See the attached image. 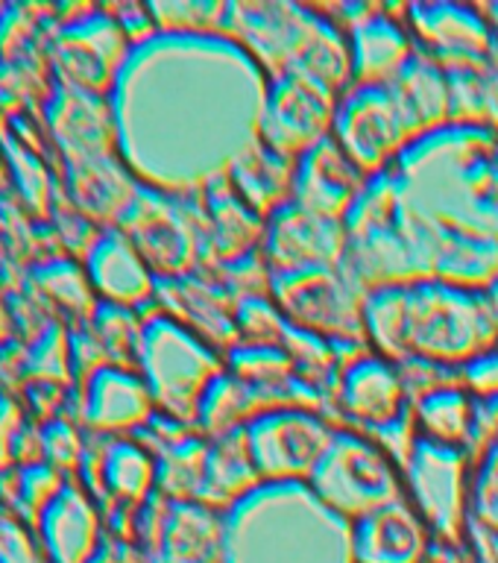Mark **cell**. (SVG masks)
I'll list each match as a JSON object with an SVG mask.
<instances>
[{
    "mask_svg": "<svg viewBox=\"0 0 498 563\" xmlns=\"http://www.w3.org/2000/svg\"><path fill=\"white\" fill-rule=\"evenodd\" d=\"M466 540L473 545L478 563H498V531H484V528L469 526Z\"/></svg>",
    "mask_w": 498,
    "mask_h": 563,
    "instance_id": "50",
    "label": "cell"
},
{
    "mask_svg": "<svg viewBox=\"0 0 498 563\" xmlns=\"http://www.w3.org/2000/svg\"><path fill=\"white\" fill-rule=\"evenodd\" d=\"M457 382L473 399H493L498 396V341L478 358L457 369Z\"/></svg>",
    "mask_w": 498,
    "mask_h": 563,
    "instance_id": "45",
    "label": "cell"
},
{
    "mask_svg": "<svg viewBox=\"0 0 498 563\" xmlns=\"http://www.w3.org/2000/svg\"><path fill=\"white\" fill-rule=\"evenodd\" d=\"M270 77L229 35L132 47L112 91L121 156L141 185L197 197L258 141Z\"/></svg>",
    "mask_w": 498,
    "mask_h": 563,
    "instance_id": "1",
    "label": "cell"
},
{
    "mask_svg": "<svg viewBox=\"0 0 498 563\" xmlns=\"http://www.w3.org/2000/svg\"><path fill=\"white\" fill-rule=\"evenodd\" d=\"M33 288L47 297L53 306L62 311V320L68 325L91 323L100 297H97L91 276L86 271V262L74 255H56L47 262H38L30 273Z\"/></svg>",
    "mask_w": 498,
    "mask_h": 563,
    "instance_id": "35",
    "label": "cell"
},
{
    "mask_svg": "<svg viewBox=\"0 0 498 563\" xmlns=\"http://www.w3.org/2000/svg\"><path fill=\"white\" fill-rule=\"evenodd\" d=\"M413 141L452 126V74L417 53L390 82Z\"/></svg>",
    "mask_w": 498,
    "mask_h": 563,
    "instance_id": "31",
    "label": "cell"
},
{
    "mask_svg": "<svg viewBox=\"0 0 498 563\" xmlns=\"http://www.w3.org/2000/svg\"><path fill=\"white\" fill-rule=\"evenodd\" d=\"M26 376L33 382L74 387V358H70V325L65 320H51L33 346L26 350Z\"/></svg>",
    "mask_w": 498,
    "mask_h": 563,
    "instance_id": "39",
    "label": "cell"
},
{
    "mask_svg": "<svg viewBox=\"0 0 498 563\" xmlns=\"http://www.w3.org/2000/svg\"><path fill=\"white\" fill-rule=\"evenodd\" d=\"M9 183V174H7V158H3V153H0V191L7 188Z\"/></svg>",
    "mask_w": 498,
    "mask_h": 563,
    "instance_id": "52",
    "label": "cell"
},
{
    "mask_svg": "<svg viewBox=\"0 0 498 563\" xmlns=\"http://www.w3.org/2000/svg\"><path fill=\"white\" fill-rule=\"evenodd\" d=\"M86 271L100 302L139 311L156 302V273L150 271L135 244L118 227L100 232L97 244L86 255Z\"/></svg>",
    "mask_w": 498,
    "mask_h": 563,
    "instance_id": "27",
    "label": "cell"
},
{
    "mask_svg": "<svg viewBox=\"0 0 498 563\" xmlns=\"http://www.w3.org/2000/svg\"><path fill=\"white\" fill-rule=\"evenodd\" d=\"M332 139L367 176L394 170L399 156L413 144L390 86H352L341 95Z\"/></svg>",
    "mask_w": 498,
    "mask_h": 563,
    "instance_id": "13",
    "label": "cell"
},
{
    "mask_svg": "<svg viewBox=\"0 0 498 563\" xmlns=\"http://www.w3.org/2000/svg\"><path fill=\"white\" fill-rule=\"evenodd\" d=\"M26 426L15 396L0 394V470L15 466V440Z\"/></svg>",
    "mask_w": 498,
    "mask_h": 563,
    "instance_id": "48",
    "label": "cell"
},
{
    "mask_svg": "<svg viewBox=\"0 0 498 563\" xmlns=\"http://www.w3.org/2000/svg\"><path fill=\"white\" fill-rule=\"evenodd\" d=\"M156 279L188 276L202 258V209L197 197L158 191L141 185L130 209L118 223Z\"/></svg>",
    "mask_w": 498,
    "mask_h": 563,
    "instance_id": "9",
    "label": "cell"
},
{
    "mask_svg": "<svg viewBox=\"0 0 498 563\" xmlns=\"http://www.w3.org/2000/svg\"><path fill=\"white\" fill-rule=\"evenodd\" d=\"M417 51L449 74H482L498 65V33L484 3L417 0L405 3Z\"/></svg>",
    "mask_w": 498,
    "mask_h": 563,
    "instance_id": "11",
    "label": "cell"
},
{
    "mask_svg": "<svg viewBox=\"0 0 498 563\" xmlns=\"http://www.w3.org/2000/svg\"><path fill=\"white\" fill-rule=\"evenodd\" d=\"M223 35L241 44L270 79L299 74L337 97L352 88L350 35L320 3L229 0Z\"/></svg>",
    "mask_w": 498,
    "mask_h": 563,
    "instance_id": "4",
    "label": "cell"
},
{
    "mask_svg": "<svg viewBox=\"0 0 498 563\" xmlns=\"http://www.w3.org/2000/svg\"><path fill=\"white\" fill-rule=\"evenodd\" d=\"M38 429H42V449L47 464H53L65 475H77L82 449H86V434H82V429H77V420L56 417V420H47Z\"/></svg>",
    "mask_w": 498,
    "mask_h": 563,
    "instance_id": "42",
    "label": "cell"
},
{
    "mask_svg": "<svg viewBox=\"0 0 498 563\" xmlns=\"http://www.w3.org/2000/svg\"><path fill=\"white\" fill-rule=\"evenodd\" d=\"M158 558L167 563H229L226 514L200 501H170Z\"/></svg>",
    "mask_w": 498,
    "mask_h": 563,
    "instance_id": "29",
    "label": "cell"
},
{
    "mask_svg": "<svg viewBox=\"0 0 498 563\" xmlns=\"http://www.w3.org/2000/svg\"><path fill=\"white\" fill-rule=\"evenodd\" d=\"M150 563H167V561H162V558H156V561H150Z\"/></svg>",
    "mask_w": 498,
    "mask_h": 563,
    "instance_id": "53",
    "label": "cell"
},
{
    "mask_svg": "<svg viewBox=\"0 0 498 563\" xmlns=\"http://www.w3.org/2000/svg\"><path fill=\"white\" fill-rule=\"evenodd\" d=\"M88 325H91V332L97 334V341L103 346L109 364L139 369L141 338H144V311L114 306V302H100Z\"/></svg>",
    "mask_w": 498,
    "mask_h": 563,
    "instance_id": "37",
    "label": "cell"
},
{
    "mask_svg": "<svg viewBox=\"0 0 498 563\" xmlns=\"http://www.w3.org/2000/svg\"><path fill=\"white\" fill-rule=\"evenodd\" d=\"M341 97L314 79L285 74L267 86L258 141L288 158L306 156L308 150L332 135L334 112Z\"/></svg>",
    "mask_w": 498,
    "mask_h": 563,
    "instance_id": "18",
    "label": "cell"
},
{
    "mask_svg": "<svg viewBox=\"0 0 498 563\" xmlns=\"http://www.w3.org/2000/svg\"><path fill=\"white\" fill-rule=\"evenodd\" d=\"M367 183L369 176L329 135L317 147L308 150L306 156L297 158L294 202L320 218L346 220Z\"/></svg>",
    "mask_w": 498,
    "mask_h": 563,
    "instance_id": "25",
    "label": "cell"
},
{
    "mask_svg": "<svg viewBox=\"0 0 498 563\" xmlns=\"http://www.w3.org/2000/svg\"><path fill=\"white\" fill-rule=\"evenodd\" d=\"M114 15V21L121 24V30L126 33V38L132 42V47L156 38L158 26L156 18H153V9L150 3H114V7H106Z\"/></svg>",
    "mask_w": 498,
    "mask_h": 563,
    "instance_id": "46",
    "label": "cell"
},
{
    "mask_svg": "<svg viewBox=\"0 0 498 563\" xmlns=\"http://www.w3.org/2000/svg\"><path fill=\"white\" fill-rule=\"evenodd\" d=\"M308 487L325 508L346 522L405 499L402 464L367 434L334 429L332 446L311 475Z\"/></svg>",
    "mask_w": 498,
    "mask_h": 563,
    "instance_id": "8",
    "label": "cell"
},
{
    "mask_svg": "<svg viewBox=\"0 0 498 563\" xmlns=\"http://www.w3.org/2000/svg\"><path fill=\"white\" fill-rule=\"evenodd\" d=\"M3 144L9 150V162H12V170L18 176L21 194H24L38 214H47V209H51V188H47V174H44L38 153L26 150L18 139L15 144H12V139H7Z\"/></svg>",
    "mask_w": 498,
    "mask_h": 563,
    "instance_id": "43",
    "label": "cell"
},
{
    "mask_svg": "<svg viewBox=\"0 0 498 563\" xmlns=\"http://www.w3.org/2000/svg\"><path fill=\"white\" fill-rule=\"evenodd\" d=\"M473 466L475 461L466 449L438 446L429 440H417L411 457L405 461V496L440 543H464L469 534Z\"/></svg>",
    "mask_w": 498,
    "mask_h": 563,
    "instance_id": "12",
    "label": "cell"
},
{
    "mask_svg": "<svg viewBox=\"0 0 498 563\" xmlns=\"http://www.w3.org/2000/svg\"><path fill=\"white\" fill-rule=\"evenodd\" d=\"M35 528L51 563H95L106 540L103 510L77 475H68V482L42 510Z\"/></svg>",
    "mask_w": 498,
    "mask_h": 563,
    "instance_id": "24",
    "label": "cell"
},
{
    "mask_svg": "<svg viewBox=\"0 0 498 563\" xmlns=\"http://www.w3.org/2000/svg\"><path fill=\"white\" fill-rule=\"evenodd\" d=\"M12 325H15V320H12V311H9V299L0 288V343L12 341Z\"/></svg>",
    "mask_w": 498,
    "mask_h": 563,
    "instance_id": "51",
    "label": "cell"
},
{
    "mask_svg": "<svg viewBox=\"0 0 498 563\" xmlns=\"http://www.w3.org/2000/svg\"><path fill=\"white\" fill-rule=\"evenodd\" d=\"M226 179L246 206H253L262 218H270L273 211L294 200L297 158L281 156L264 141H255L232 162Z\"/></svg>",
    "mask_w": 498,
    "mask_h": 563,
    "instance_id": "30",
    "label": "cell"
},
{
    "mask_svg": "<svg viewBox=\"0 0 498 563\" xmlns=\"http://www.w3.org/2000/svg\"><path fill=\"white\" fill-rule=\"evenodd\" d=\"M434 279L487 290L498 279V132L443 126L396 162Z\"/></svg>",
    "mask_w": 498,
    "mask_h": 563,
    "instance_id": "2",
    "label": "cell"
},
{
    "mask_svg": "<svg viewBox=\"0 0 498 563\" xmlns=\"http://www.w3.org/2000/svg\"><path fill=\"white\" fill-rule=\"evenodd\" d=\"M411 417L420 440H429L438 446L469 449L475 399L461 387L457 376L413 396Z\"/></svg>",
    "mask_w": 498,
    "mask_h": 563,
    "instance_id": "32",
    "label": "cell"
},
{
    "mask_svg": "<svg viewBox=\"0 0 498 563\" xmlns=\"http://www.w3.org/2000/svg\"><path fill=\"white\" fill-rule=\"evenodd\" d=\"M482 126L498 132V65L482 74Z\"/></svg>",
    "mask_w": 498,
    "mask_h": 563,
    "instance_id": "49",
    "label": "cell"
},
{
    "mask_svg": "<svg viewBox=\"0 0 498 563\" xmlns=\"http://www.w3.org/2000/svg\"><path fill=\"white\" fill-rule=\"evenodd\" d=\"M258 487H264V478L255 466L253 449L246 443V431H232L226 438L209 440L206 473L197 496L200 505L229 514Z\"/></svg>",
    "mask_w": 498,
    "mask_h": 563,
    "instance_id": "28",
    "label": "cell"
},
{
    "mask_svg": "<svg viewBox=\"0 0 498 563\" xmlns=\"http://www.w3.org/2000/svg\"><path fill=\"white\" fill-rule=\"evenodd\" d=\"M369 350L385 358L461 369L498 341L484 290L443 279L369 290L364 297Z\"/></svg>",
    "mask_w": 498,
    "mask_h": 563,
    "instance_id": "3",
    "label": "cell"
},
{
    "mask_svg": "<svg viewBox=\"0 0 498 563\" xmlns=\"http://www.w3.org/2000/svg\"><path fill=\"white\" fill-rule=\"evenodd\" d=\"M156 308L223 355L241 343L235 323L237 299L206 273L156 279Z\"/></svg>",
    "mask_w": 498,
    "mask_h": 563,
    "instance_id": "22",
    "label": "cell"
},
{
    "mask_svg": "<svg viewBox=\"0 0 498 563\" xmlns=\"http://www.w3.org/2000/svg\"><path fill=\"white\" fill-rule=\"evenodd\" d=\"M411 417V394L399 364L367 350L343 367L329 420L337 429L378 434Z\"/></svg>",
    "mask_w": 498,
    "mask_h": 563,
    "instance_id": "17",
    "label": "cell"
},
{
    "mask_svg": "<svg viewBox=\"0 0 498 563\" xmlns=\"http://www.w3.org/2000/svg\"><path fill=\"white\" fill-rule=\"evenodd\" d=\"M44 114L51 123L53 141L62 150V176L70 167L123 158L112 97L91 95L56 79L51 86V97L44 100Z\"/></svg>",
    "mask_w": 498,
    "mask_h": 563,
    "instance_id": "19",
    "label": "cell"
},
{
    "mask_svg": "<svg viewBox=\"0 0 498 563\" xmlns=\"http://www.w3.org/2000/svg\"><path fill=\"white\" fill-rule=\"evenodd\" d=\"M156 490L170 501H197L200 496L209 440L200 431L156 449Z\"/></svg>",
    "mask_w": 498,
    "mask_h": 563,
    "instance_id": "36",
    "label": "cell"
},
{
    "mask_svg": "<svg viewBox=\"0 0 498 563\" xmlns=\"http://www.w3.org/2000/svg\"><path fill=\"white\" fill-rule=\"evenodd\" d=\"M156 493V455L135 438H109L103 452V505H130L139 508L141 501Z\"/></svg>",
    "mask_w": 498,
    "mask_h": 563,
    "instance_id": "34",
    "label": "cell"
},
{
    "mask_svg": "<svg viewBox=\"0 0 498 563\" xmlns=\"http://www.w3.org/2000/svg\"><path fill=\"white\" fill-rule=\"evenodd\" d=\"M320 7L350 35L352 86H390L417 56L405 24V3H332Z\"/></svg>",
    "mask_w": 498,
    "mask_h": 563,
    "instance_id": "15",
    "label": "cell"
},
{
    "mask_svg": "<svg viewBox=\"0 0 498 563\" xmlns=\"http://www.w3.org/2000/svg\"><path fill=\"white\" fill-rule=\"evenodd\" d=\"M202 209V258L197 271L220 267V264L241 262L258 255L264 246L267 218H262L253 206H246L229 179L211 183L200 194Z\"/></svg>",
    "mask_w": 498,
    "mask_h": 563,
    "instance_id": "23",
    "label": "cell"
},
{
    "mask_svg": "<svg viewBox=\"0 0 498 563\" xmlns=\"http://www.w3.org/2000/svg\"><path fill=\"white\" fill-rule=\"evenodd\" d=\"M56 79L112 97L123 65L130 59L132 42L106 7H91L86 15L59 24L51 44Z\"/></svg>",
    "mask_w": 498,
    "mask_h": 563,
    "instance_id": "16",
    "label": "cell"
},
{
    "mask_svg": "<svg viewBox=\"0 0 498 563\" xmlns=\"http://www.w3.org/2000/svg\"><path fill=\"white\" fill-rule=\"evenodd\" d=\"M431 543L434 537L408 496L352 522L355 563H429Z\"/></svg>",
    "mask_w": 498,
    "mask_h": 563,
    "instance_id": "26",
    "label": "cell"
},
{
    "mask_svg": "<svg viewBox=\"0 0 498 563\" xmlns=\"http://www.w3.org/2000/svg\"><path fill=\"white\" fill-rule=\"evenodd\" d=\"M74 420L91 434L132 438L158 411L139 369L106 364L82 387H70Z\"/></svg>",
    "mask_w": 498,
    "mask_h": 563,
    "instance_id": "20",
    "label": "cell"
},
{
    "mask_svg": "<svg viewBox=\"0 0 498 563\" xmlns=\"http://www.w3.org/2000/svg\"><path fill=\"white\" fill-rule=\"evenodd\" d=\"M469 526L498 531V443L487 449L473 466Z\"/></svg>",
    "mask_w": 498,
    "mask_h": 563,
    "instance_id": "41",
    "label": "cell"
},
{
    "mask_svg": "<svg viewBox=\"0 0 498 563\" xmlns=\"http://www.w3.org/2000/svg\"><path fill=\"white\" fill-rule=\"evenodd\" d=\"M229 563H355L352 522L308 484H264L226 514Z\"/></svg>",
    "mask_w": 498,
    "mask_h": 563,
    "instance_id": "5",
    "label": "cell"
},
{
    "mask_svg": "<svg viewBox=\"0 0 498 563\" xmlns=\"http://www.w3.org/2000/svg\"><path fill=\"white\" fill-rule=\"evenodd\" d=\"M0 563H44L24 519L7 505H0Z\"/></svg>",
    "mask_w": 498,
    "mask_h": 563,
    "instance_id": "44",
    "label": "cell"
},
{
    "mask_svg": "<svg viewBox=\"0 0 498 563\" xmlns=\"http://www.w3.org/2000/svg\"><path fill=\"white\" fill-rule=\"evenodd\" d=\"M343 227L346 253L341 267L364 294L434 279L396 170L369 176Z\"/></svg>",
    "mask_w": 498,
    "mask_h": 563,
    "instance_id": "6",
    "label": "cell"
},
{
    "mask_svg": "<svg viewBox=\"0 0 498 563\" xmlns=\"http://www.w3.org/2000/svg\"><path fill=\"white\" fill-rule=\"evenodd\" d=\"M498 443V396L493 399H475V417H473V440H469V457H478L490 446Z\"/></svg>",
    "mask_w": 498,
    "mask_h": 563,
    "instance_id": "47",
    "label": "cell"
},
{
    "mask_svg": "<svg viewBox=\"0 0 498 563\" xmlns=\"http://www.w3.org/2000/svg\"><path fill=\"white\" fill-rule=\"evenodd\" d=\"M158 33L167 35H223L229 0H165L150 3Z\"/></svg>",
    "mask_w": 498,
    "mask_h": 563,
    "instance_id": "38",
    "label": "cell"
},
{
    "mask_svg": "<svg viewBox=\"0 0 498 563\" xmlns=\"http://www.w3.org/2000/svg\"><path fill=\"white\" fill-rule=\"evenodd\" d=\"M329 417L308 408H273L246 426V443L264 484H308L332 446Z\"/></svg>",
    "mask_w": 498,
    "mask_h": 563,
    "instance_id": "14",
    "label": "cell"
},
{
    "mask_svg": "<svg viewBox=\"0 0 498 563\" xmlns=\"http://www.w3.org/2000/svg\"><path fill=\"white\" fill-rule=\"evenodd\" d=\"M237 338L241 343H262V346H281L288 320L281 317L270 297H246L237 302Z\"/></svg>",
    "mask_w": 498,
    "mask_h": 563,
    "instance_id": "40",
    "label": "cell"
},
{
    "mask_svg": "<svg viewBox=\"0 0 498 563\" xmlns=\"http://www.w3.org/2000/svg\"><path fill=\"white\" fill-rule=\"evenodd\" d=\"M262 253L273 276L308 267H341L346 253V227L343 220L320 218L290 200L267 218Z\"/></svg>",
    "mask_w": 498,
    "mask_h": 563,
    "instance_id": "21",
    "label": "cell"
},
{
    "mask_svg": "<svg viewBox=\"0 0 498 563\" xmlns=\"http://www.w3.org/2000/svg\"><path fill=\"white\" fill-rule=\"evenodd\" d=\"M273 408H285V405L264 396L255 387L244 385L241 378L223 369L200 399L193 429L200 431L206 440L226 438L232 431H244L250 422L258 420L262 413L273 411Z\"/></svg>",
    "mask_w": 498,
    "mask_h": 563,
    "instance_id": "33",
    "label": "cell"
},
{
    "mask_svg": "<svg viewBox=\"0 0 498 563\" xmlns=\"http://www.w3.org/2000/svg\"><path fill=\"white\" fill-rule=\"evenodd\" d=\"M223 369V352L176 323L174 317L162 314L156 302L144 308L139 373L147 382L158 411L193 426L200 399Z\"/></svg>",
    "mask_w": 498,
    "mask_h": 563,
    "instance_id": "7",
    "label": "cell"
},
{
    "mask_svg": "<svg viewBox=\"0 0 498 563\" xmlns=\"http://www.w3.org/2000/svg\"><path fill=\"white\" fill-rule=\"evenodd\" d=\"M364 290L343 267H308L273 276L270 299L294 329L346 346H369L364 325Z\"/></svg>",
    "mask_w": 498,
    "mask_h": 563,
    "instance_id": "10",
    "label": "cell"
}]
</instances>
